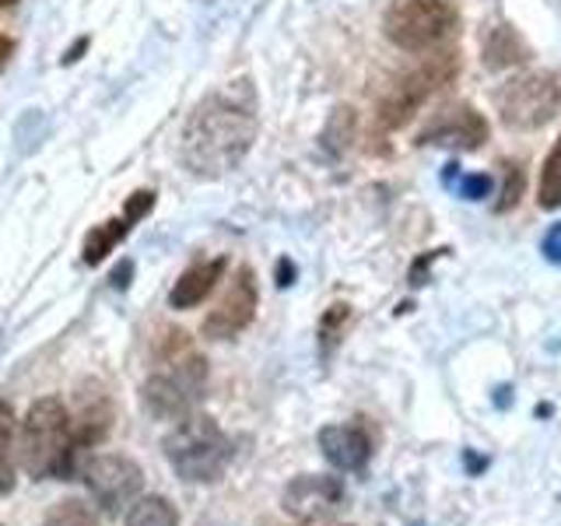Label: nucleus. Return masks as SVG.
<instances>
[{"mask_svg":"<svg viewBox=\"0 0 561 526\" xmlns=\"http://www.w3.org/2000/svg\"><path fill=\"white\" fill-rule=\"evenodd\" d=\"M256 130L260 116L253 84L245 78L228 81L193 105L180 137V158L193 175L218 180V175L239 169L253 148Z\"/></svg>","mask_w":561,"mask_h":526,"instance_id":"f257e3e1","label":"nucleus"},{"mask_svg":"<svg viewBox=\"0 0 561 526\" xmlns=\"http://www.w3.org/2000/svg\"><path fill=\"white\" fill-rule=\"evenodd\" d=\"M75 421L60 397H39L28 408L18 435V460L35 481L70 478L75 473Z\"/></svg>","mask_w":561,"mask_h":526,"instance_id":"f03ea898","label":"nucleus"},{"mask_svg":"<svg viewBox=\"0 0 561 526\" xmlns=\"http://www.w3.org/2000/svg\"><path fill=\"white\" fill-rule=\"evenodd\" d=\"M165 460L175 470V478H183L190 484H215L221 473L232 464V438H228L215 418H180L165 435Z\"/></svg>","mask_w":561,"mask_h":526,"instance_id":"7ed1b4c3","label":"nucleus"},{"mask_svg":"<svg viewBox=\"0 0 561 526\" xmlns=\"http://www.w3.org/2000/svg\"><path fill=\"white\" fill-rule=\"evenodd\" d=\"M460 28V8L453 0H393L382 32L403 53H435Z\"/></svg>","mask_w":561,"mask_h":526,"instance_id":"20e7f679","label":"nucleus"},{"mask_svg":"<svg viewBox=\"0 0 561 526\" xmlns=\"http://www.w3.org/2000/svg\"><path fill=\"white\" fill-rule=\"evenodd\" d=\"M456 70H460L456 53H432L425 64H417L414 70H403V75L382 92L376 105V123L382 130L408 127L421 105H425L438 88H446L456 78Z\"/></svg>","mask_w":561,"mask_h":526,"instance_id":"39448f33","label":"nucleus"},{"mask_svg":"<svg viewBox=\"0 0 561 526\" xmlns=\"http://www.w3.org/2000/svg\"><path fill=\"white\" fill-rule=\"evenodd\" d=\"M162 373H154L145 390H140V400H145V411L158 421H180L186 418L197 400L207 390V362L193 351H180V355L162 358Z\"/></svg>","mask_w":561,"mask_h":526,"instance_id":"423d86ee","label":"nucleus"},{"mask_svg":"<svg viewBox=\"0 0 561 526\" xmlns=\"http://www.w3.org/2000/svg\"><path fill=\"white\" fill-rule=\"evenodd\" d=\"M561 113V78L554 70H526L502 84L499 116L508 130L534 134Z\"/></svg>","mask_w":561,"mask_h":526,"instance_id":"0eeeda50","label":"nucleus"},{"mask_svg":"<svg viewBox=\"0 0 561 526\" xmlns=\"http://www.w3.org/2000/svg\"><path fill=\"white\" fill-rule=\"evenodd\" d=\"M84 488L95 499L102 513L119 516V508H127L140 488H145V473L123 453H99L84 464Z\"/></svg>","mask_w":561,"mask_h":526,"instance_id":"6e6552de","label":"nucleus"},{"mask_svg":"<svg viewBox=\"0 0 561 526\" xmlns=\"http://www.w3.org/2000/svg\"><path fill=\"white\" fill-rule=\"evenodd\" d=\"M491 127L470 102H446L432 113V119L417 130L421 148H449V151H478L484 148Z\"/></svg>","mask_w":561,"mask_h":526,"instance_id":"1a4fd4ad","label":"nucleus"},{"mask_svg":"<svg viewBox=\"0 0 561 526\" xmlns=\"http://www.w3.org/2000/svg\"><path fill=\"white\" fill-rule=\"evenodd\" d=\"M260 306V288H256V274L250 267H239L232 285H228L225 298L210 309V316L204 320V338L210 341H232L239 333L253 323Z\"/></svg>","mask_w":561,"mask_h":526,"instance_id":"9d476101","label":"nucleus"},{"mask_svg":"<svg viewBox=\"0 0 561 526\" xmlns=\"http://www.w3.org/2000/svg\"><path fill=\"white\" fill-rule=\"evenodd\" d=\"M344 488L333 478H298L288 495H285V508L295 513L298 519H327L333 508L341 505Z\"/></svg>","mask_w":561,"mask_h":526,"instance_id":"9b49d317","label":"nucleus"},{"mask_svg":"<svg viewBox=\"0 0 561 526\" xmlns=\"http://www.w3.org/2000/svg\"><path fill=\"white\" fill-rule=\"evenodd\" d=\"M320 446L337 470H362L373 456V435L365 425H330L320 432Z\"/></svg>","mask_w":561,"mask_h":526,"instance_id":"f8f14e48","label":"nucleus"},{"mask_svg":"<svg viewBox=\"0 0 561 526\" xmlns=\"http://www.w3.org/2000/svg\"><path fill=\"white\" fill-rule=\"evenodd\" d=\"M228 267L225 256H215V260H204V263H193L180 274V281L172 285L169 291V306L172 309H197L204 298L218 288V281Z\"/></svg>","mask_w":561,"mask_h":526,"instance_id":"ddd939ff","label":"nucleus"},{"mask_svg":"<svg viewBox=\"0 0 561 526\" xmlns=\"http://www.w3.org/2000/svg\"><path fill=\"white\" fill-rule=\"evenodd\" d=\"M113 428V400L105 390L92 386L78 397V421H75V446L88 449V446H99L105 435Z\"/></svg>","mask_w":561,"mask_h":526,"instance_id":"4468645a","label":"nucleus"},{"mask_svg":"<svg viewBox=\"0 0 561 526\" xmlns=\"http://www.w3.org/2000/svg\"><path fill=\"white\" fill-rule=\"evenodd\" d=\"M530 60V46L523 43V35L508 22H491L481 35V64L488 70H508Z\"/></svg>","mask_w":561,"mask_h":526,"instance_id":"2eb2a0df","label":"nucleus"},{"mask_svg":"<svg viewBox=\"0 0 561 526\" xmlns=\"http://www.w3.org/2000/svg\"><path fill=\"white\" fill-rule=\"evenodd\" d=\"M18 470V438H14V411L0 400V495L14 491Z\"/></svg>","mask_w":561,"mask_h":526,"instance_id":"dca6fc26","label":"nucleus"},{"mask_svg":"<svg viewBox=\"0 0 561 526\" xmlns=\"http://www.w3.org/2000/svg\"><path fill=\"white\" fill-rule=\"evenodd\" d=\"M127 221L123 218H110L105 225L92 228V232L84 236V250H81V260L88 263V267H95V263H102L105 256H110L116 250V242L127 236Z\"/></svg>","mask_w":561,"mask_h":526,"instance_id":"f3484780","label":"nucleus"},{"mask_svg":"<svg viewBox=\"0 0 561 526\" xmlns=\"http://www.w3.org/2000/svg\"><path fill=\"white\" fill-rule=\"evenodd\" d=\"M443 186L456 190L463 201H484V197H491V190H495V175H488V172H463L456 162H449L443 169Z\"/></svg>","mask_w":561,"mask_h":526,"instance_id":"a211bd4d","label":"nucleus"},{"mask_svg":"<svg viewBox=\"0 0 561 526\" xmlns=\"http://www.w3.org/2000/svg\"><path fill=\"white\" fill-rule=\"evenodd\" d=\"M123 526H180V513H175V505L162 495H148L130 505L127 513V523Z\"/></svg>","mask_w":561,"mask_h":526,"instance_id":"6ab92c4d","label":"nucleus"},{"mask_svg":"<svg viewBox=\"0 0 561 526\" xmlns=\"http://www.w3.org/2000/svg\"><path fill=\"white\" fill-rule=\"evenodd\" d=\"M537 204L543 210L561 207V137L554 140L551 155L543 158V172H540V190H537Z\"/></svg>","mask_w":561,"mask_h":526,"instance_id":"aec40b11","label":"nucleus"},{"mask_svg":"<svg viewBox=\"0 0 561 526\" xmlns=\"http://www.w3.org/2000/svg\"><path fill=\"white\" fill-rule=\"evenodd\" d=\"M523 190H526V175H523L519 162L505 158V162H502V190H499V201H495L499 215H508V210L523 201Z\"/></svg>","mask_w":561,"mask_h":526,"instance_id":"412c9836","label":"nucleus"},{"mask_svg":"<svg viewBox=\"0 0 561 526\" xmlns=\"http://www.w3.org/2000/svg\"><path fill=\"white\" fill-rule=\"evenodd\" d=\"M43 526H102V523H99V516L84 502L67 499V502H57V505L49 508Z\"/></svg>","mask_w":561,"mask_h":526,"instance_id":"4be33fe9","label":"nucleus"},{"mask_svg":"<svg viewBox=\"0 0 561 526\" xmlns=\"http://www.w3.org/2000/svg\"><path fill=\"white\" fill-rule=\"evenodd\" d=\"M347 323H351V306H347V302H333V306L323 312V320H320V344H323V355H330V351L341 344Z\"/></svg>","mask_w":561,"mask_h":526,"instance_id":"5701e85b","label":"nucleus"},{"mask_svg":"<svg viewBox=\"0 0 561 526\" xmlns=\"http://www.w3.org/2000/svg\"><path fill=\"white\" fill-rule=\"evenodd\" d=\"M151 207H154V193H151V190H137L134 197L127 201V207H123V221L134 225V221L145 218Z\"/></svg>","mask_w":561,"mask_h":526,"instance_id":"b1692460","label":"nucleus"},{"mask_svg":"<svg viewBox=\"0 0 561 526\" xmlns=\"http://www.w3.org/2000/svg\"><path fill=\"white\" fill-rule=\"evenodd\" d=\"M540 250H543V256H548L551 263H558V267H561V221L548 228V236H543Z\"/></svg>","mask_w":561,"mask_h":526,"instance_id":"393cba45","label":"nucleus"},{"mask_svg":"<svg viewBox=\"0 0 561 526\" xmlns=\"http://www.w3.org/2000/svg\"><path fill=\"white\" fill-rule=\"evenodd\" d=\"M291 281H295V267H291L288 260H280V263H277V285H280V288H288Z\"/></svg>","mask_w":561,"mask_h":526,"instance_id":"a878e982","label":"nucleus"},{"mask_svg":"<svg viewBox=\"0 0 561 526\" xmlns=\"http://www.w3.org/2000/svg\"><path fill=\"white\" fill-rule=\"evenodd\" d=\"M130 271H134L130 263H123V267H116V271H113V285H116V288H127V277H130Z\"/></svg>","mask_w":561,"mask_h":526,"instance_id":"bb28decb","label":"nucleus"},{"mask_svg":"<svg viewBox=\"0 0 561 526\" xmlns=\"http://www.w3.org/2000/svg\"><path fill=\"white\" fill-rule=\"evenodd\" d=\"M11 53H14V43L8 39V35H0V67L11 60Z\"/></svg>","mask_w":561,"mask_h":526,"instance_id":"cd10ccee","label":"nucleus"},{"mask_svg":"<svg viewBox=\"0 0 561 526\" xmlns=\"http://www.w3.org/2000/svg\"><path fill=\"white\" fill-rule=\"evenodd\" d=\"M8 4H14V0H0V8H8Z\"/></svg>","mask_w":561,"mask_h":526,"instance_id":"c85d7f7f","label":"nucleus"}]
</instances>
